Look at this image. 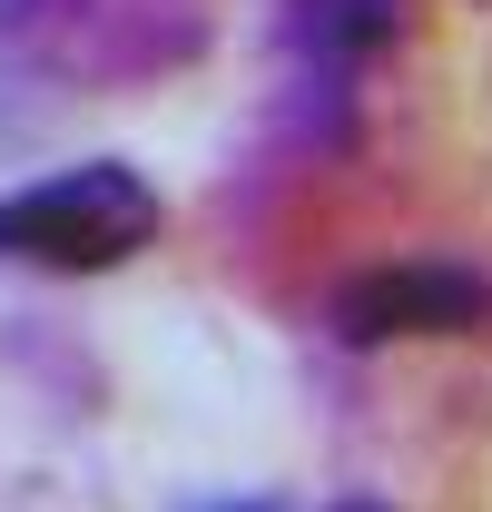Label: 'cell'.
I'll list each match as a JSON object with an SVG mask.
<instances>
[{
  "mask_svg": "<svg viewBox=\"0 0 492 512\" xmlns=\"http://www.w3.org/2000/svg\"><path fill=\"white\" fill-rule=\"evenodd\" d=\"M217 512H276V503H217Z\"/></svg>",
  "mask_w": 492,
  "mask_h": 512,
  "instance_id": "obj_3",
  "label": "cell"
},
{
  "mask_svg": "<svg viewBox=\"0 0 492 512\" xmlns=\"http://www.w3.org/2000/svg\"><path fill=\"white\" fill-rule=\"evenodd\" d=\"M492 316V286L473 266H433V256H404V266H365L345 276L335 296V335L345 345H404V335H463V325Z\"/></svg>",
  "mask_w": 492,
  "mask_h": 512,
  "instance_id": "obj_2",
  "label": "cell"
},
{
  "mask_svg": "<svg viewBox=\"0 0 492 512\" xmlns=\"http://www.w3.org/2000/svg\"><path fill=\"white\" fill-rule=\"evenodd\" d=\"M345 512H374V503H345Z\"/></svg>",
  "mask_w": 492,
  "mask_h": 512,
  "instance_id": "obj_4",
  "label": "cell"
},
{
  "mask_svg": "<svg viewBox=\"0 0 492 512\" xmlns=\"http://www.w3.org/2000/svg\"><path fill=\"white\" fill-rule=\"evenodd\" d=\"M148 237H158V188L119 158H89V168H60V178H30L0 197V266L109 276Z\"/></svg>",
  "mask_w": 492,
  "mask_h": 512,
  "instance_id": "obj_1",
  "label": "cell"
}]
</instances>
